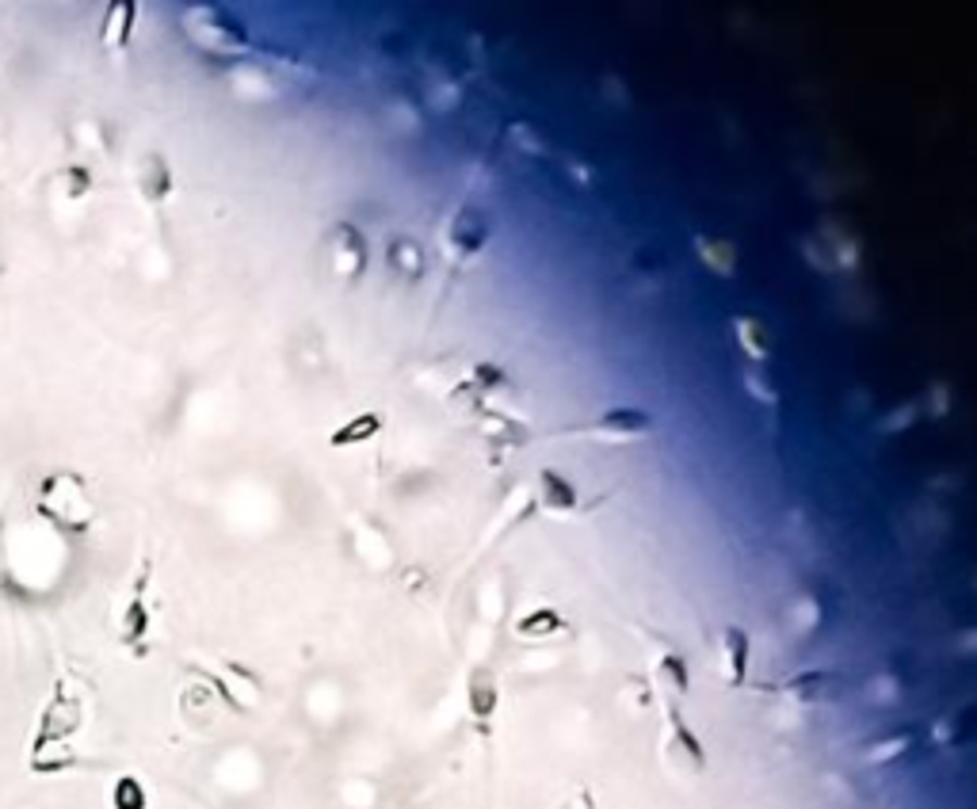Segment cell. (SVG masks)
Instances as JSON below:
<instances>
[{
    "label": "cell",
    "instance_id": "cell-1",
    "mask_svg": "<svg viewBox=\"0 0 977 809\" xmlns=\"http://www.w3.org/2000/svg\"><path fill=\"white\" fill-rule=\"evenodd\" d=\"M489 237H493V219H489L485 211H477V207H459V211L443 222V229H439L443 252L451 260H459V264L474 260L477 252L489 245Z\"/></svg>",
    "mask_w": 977,
    "mask_h": 809
},
{
    "label": "cell",
    "instance_id": "cell-2",
    "mask_svg": "<svg viewBox=\"0 0 977 809\" xmlns=\"http://www.w3.org/2000/svg\"><path fill=\"white\" fill-rule=\"evenodd\" d=\"M649 432H653V416L641 413V409H626V404H618V409H608V413L577 424L569 436L600 439V444H634V439H646Z\"/></svg>",
    "mask_w": 977,
    "mask_h": 809
},
{
    "label": "cell",
    "instance_id": "cell-3",
    "mask_svg": "<svg viewBox=\"0 0 977 809\" xmlns=\"http://www.w3.org/2000/svg\"><path fill=\"white\" fill-rule=\"evenodd\" d=\"M188 27L203 47L218 50V54H237L249 47V27L226 9H191Z\"/></svg>",
    "mask_w": 977,
    "mask_h": 809
},
{
    "label": "cell",
    "instance_id": "cell-4",
    "mask_svg": "<svg viewBox=\"0 0 977 809\" xmlns=\"http://www.w3.org/2000/svg\"><path fill=\"white\" fill-rule=\"evenodd\" d=\"M77 730H80V699L58 684L54 699L47 702V710H42V718H39L35 745H65Z\"/></svg>",
    "mask_w": 977,
    "mask_h": 809
},
{
    "label": "cell",
    "instance_id": "cell-5",
    "mask_svg": "<svg viewBox=\"0 0 977 809\" xmlns=\"http://www.w3.org/2000/svg\"><path fill=\"white\" fill-rule=\"evenodd\" d=\"M665 725H668V740H665V752L673 763L688 771H706V748L699 740V733L684 722V710L676 707L673 699L665 702Z\"/></svg>",
    "mask_w": 977,
    "mask_h": 809
},
{
    "label": "cell",
    "instance_id": "cell-6",
    "mask_svg": "<svg viewBox=\"0 0 977 809\" xmlns=\"http://www.w3.org/2000/svg\"><path fill=\"white\" fill-rule=\"evenodd\" d=\"M535 508L558 515V520H569V515L580 512V489L562 474V470H539L535 474Z\"/></svg>",
    "mask_w": 977,
    "mask_h": 809
},
{
    "label": "cell",
    "instance_id": "cell-7",
    "mask_svg": "<svg viewBox=\"0 0 977 809\" xmlns=\"http://www.w3.org/2000/svg\"><path fill=\"white\" fill-rule=\"evenodd\" d=\"M367 249H371L367 237L360 234L355 222H337V229H333V272H337L340 279L355 283L363 272H367V260H371Z\"/></svg>",
    "mask_w": 977,
    "mask_h": 809
},
{
    "label": "cell",
    "instance_id": "cell-8",
    "mask_svg": "<svg viewBox=\"0 0 977 809\" xmlns=\"http://www.w3.org/2000/svg\"><path fill=\"white\" fill-rule=\"evenodd\" d=\"M466 707H469V718H474L477 730L481 733L493 730L497 707H501V687H497L493 669L477 664V669L466 676Z\"/></svg>",
    "mask_w": 977,
    "mask_h": 809
},
{
    "label": "cell",
    "instance_id": "cell-9",
    "mask_svg": "<svg viewBox=\"0 0 977 809\" xmlns=\"http://www.w3.org/2000/svg\"><path fill=\"white\" fill-rule=\"evenodd\" d=\"M782 695L802 702V707H822V702H829L840 695V676L829 669H805L782 684Z\"/></svg>",
    "mask_w": 977,
    "mask_h": 809
},
{
    "label": "cell",
    "instance_id": "cell-10",
    "mask_svg": "<svg viewBox=\"0 0 977 809\" xmlns=\"http://www.w3.org/2000/svg\"><path fill=\"white\" fill-rule=\"evenodd\" d=\"M749 654H752V638L744 626H726L722 631V672H726L729 687H744L749 680Z\"/></svg>",
    "mask_w": 977,
    "mask_h": 809
},
{
    "label": "cell",
    "instance_id": "cell-11",
    "mask_svg": "<svg viewBox=\"0 0 977 809\" xmlns=\"http://www.w3.org/2000/svg\"><path fill=\"white\" fill-rule=\"evenodd\" d=\"M138 187L149 202H161L168 191H173V172H168L165 157L161 153H149L146 161L138 164Z\"/></svg>",
    "mask_w": 977,
    "mask_h": 809
},
{
    "label": "cell",
    "instance_id": "cell-12",
    "mask_svg": "<svg viewBox=\"0 0 977 809\" xmlns=\"http://www.w3.org/2000/svg\"><path fill=\"white\" fill-rule=\"evenodd\" d=\"M653 672H657V684L665 687L668 695L691 692V669H688V661H684V654H676V649H661Z\"/></svg>",
    "mask_w": 977,
    "mask_h": 809
},
{
    "label": "cell",
    "instance_id": "cell-13",
    "mask_svg": "<svg viewBox=\"0 0 977 809\" xmlns=\"http://www.w3.org/2000/svg\"><path fill=\"white\" fill-rule=\"evenodd\" d=\"M134 20H138V4H130V0L111 4L108 16H103V47H126L134 32Z\"/></svg>",
    "mask_w": 977,
    "mask_h": 809
},
{
    "label": "cell",
    "instance_id": "cell-14",
    "mask_svg": "<svg viewBox=\"0 0 977 809\" xmlns=\"http://www.w3.org/2000/svg\"><path fill=\"white\" fill-rule=\"evenodd\" d=\"M141 588H146V573L138 576V588H134V599L126 603L123 611V642L134 649H141V642H146L149 634V611H146V599H141Z\"/></svg>",
    "mask_w": 977,
    "mask_h": 809
},
{
    "label": "cell",
    "instance_id": "cell-15",
    "mask_svg": "<svg viewBox=\"0 0 977 809\" xmlns=\"http://www.w3.org/2000/svg\"><path fill=\"white\" fill-rule=\"evenodd\" d=\"M386 260L398 275L405 279H421L424 275V249L413 241V237H393L390 249H386Z\"/></svg>",
    "mask_w": 977,
    "mask_h": 809
},
{
    "label": "cell",
    "instance_id": "cell-16",
    "mask_svg": "<svg viewBox=\"0 0 977 809\" xmlns=\"http://www.w3.org/2000/svg\"><path fill=\"white\" fill-rule=\"evenodd\" d=\"M558 631H565V619L558 615L554 607H535V611H527L524 619H516V634L527 642H542Z\"/></svg>",
    "mask_w": 977,
    "mask_h": 809
},
{
    "label": "cell",
    "instance_id": "cell-17",
    "mask_svg": "<svg viewBox=\"0 0 977 809\" xmlns=\"http://www.w3.org/2000/svg\"><path fill=\"white\" fill-rule=\"evenodd\" d=\"M375 432H383V416L378 413H360L355 421H348L345 428H337L329 436V447H355V444H367Z\"/></svg>",
    "mask_w": 977,
    "mask_h": 809
},
{
    "label": "cell",
    "instance_id": "cell-18",
    "mask_svg": "<svg viewBox=\"0 0 977 809\" xmlns=\"http://www.w3.org/2000/svg\"><path fill=\"white\" fill-rule=\"evenodd\" d=\"M913 748H916V733L913 730H898V733H890V737L875 740V745L867 748V763H893V760H901L905 752H913Z\"/></svg>",
    "mask_w": 977,
    "mask_h": 809
},
{
    "label": "cell",
    "instance_id": "cell-19",
    "mask_svg": "<svg viewBox=\"0 0 977 809\" xmlns=\"http://www.w3.org/2000/svg\"><path fill=\"white\" fill-rule=\"evenodd\" d=\"M146 806H149V794L138 775L115 779V786H111V809H146Z\"/></svg>",
    "mask_w": 977,
    "mask_h": 809
},
{
    "label": "cell",
    "instance_id": "cell-20",
    "mask_svg": "<svg viewBox=\"0 0 977 809\" xmlns=\"http://www.w3.org/2000/svg\"><path fill=\"white\" fill-rule=\"evenodd\" d=\"M734 328H737V336H741L744 351H749L752 359H764L767 351H772V340H767L764 321H756V318H737V321H734Z\"/></svg>",
    "mask_w": 977,
    "mask_h": 809
},
{
    "label": "cell",
    "instance_id": "cell-21",
    "mask_svg": "<svg viewBox=\"0 0 977 809\" xmlns=\"http://www.w3.org/2000/svg\"><path fill=\"white\" fill-rule=\"evenodd\" d=\"M699 245V257L714 267V272H729L737 264V249L729 241H714V237H696Z\"/></svg>",
    "mask_w": 977,
    "mask_h": 809
},
{
    "label": "cell",
    "instance_id": "cell-22",
    "mask_svg": "<svg viewBox=\"0 0 977 809\" xmlns=\"http://www.w3.org/2000/svg\"><path fill=\"white\" fill-rule=\"evenodd\" d=\"M73 763V752L65 745H35L32 748V768L35 771H62Z\"/></svg>",
    "mask_w": 977,
    "mask_h": 809
},
{
    "label": "cell",
    "instance_id": "cell-23",
    "mask_svg": "<svg viewBox=\"0 0 977 809\" xmlns=\"http://www.w3.org/2000/svg\"><path fill=\"white\" fill-rule=\"evenodd\" d=\"M562 809H592V798H588V794H573V798L565 801Z\"/></svg>",
    "mask_w": 977,
    "mask_h": 809
}]
</instances>
